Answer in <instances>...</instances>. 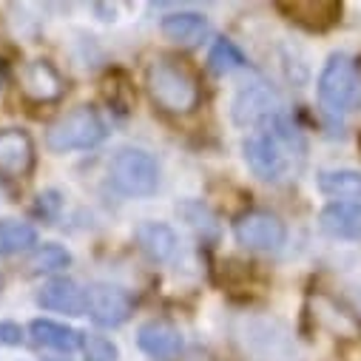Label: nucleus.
Wrapping results in <instances>:
<instances>
[{
	"instance_id": "1",
	"label": "nucleus",
	"mask_w": 361,
	"mask_h": 361,
	"mask_svg": "<svg viewBox=\"0 0 361 361\" xmlns=\"http://www.w3.org/2000/svg\"><path fill=\"white\" fill-rule=\"evenodd\" d=\"M242 151H245L247 168L259 179H264V183H282L302 159L305 142L296 134V128H290L285 120L276 117L267 128L253 131L242 142Z\"/></svg>"
},
{
	"instance_id": "2",
	"label": "nucleus",
	"mask_w": 361,
	"mask_h": 361,
	"mask_svg": "<svg viewBox=\"0 0 361 361\" xmlns=\"http://www.w3.org/2000/svg\"><path fill=\"white\" fill-rule=\"evenodd\" d=\"M145 85H148V97L154 100V106L168 114H191L202 97L197 77L183 63L168 60V57H159L148 66Z\"/></svg>"
},
{
	"instance_id": "3",
	"label": "nucleus",
	"mask_w": 361,
	"mask_h": 361,
	"mask_svg": "<svg viewBox=\"0 0 361 361\" xmlns=\"http://www.w3.org/2000/svg\"><path fill=\"white\" fill-rule=\"evenodd\" d=\"M316 92H319V103L330 114H353L361 106V68L355 57L344 51L330 54L319 74Z\"/></svg>"
},
{
	"instance_id": "4",
	"label": "nucleus",
	"mask_w": 361,
	"mask_h": 361,
	"mask_svg": "<svg viewBox=\"0 0 361 361\" xmlns=\"http://www.w3.org/2000/svg\"><path fill=\"white\" fill-rule=\"evenodd\" d=\"M106 140V123L100 114L88 106H80L68 114H63L51 128L46 131V148L54 154H68V151H85L94 148Z\"/></svg>"
},
{
	"instance_id": "5",
	"label": "nucleus",
	"mask_w": 361,
	"mask_h": 361,
	"mask_svg": "<svg viewBox=\"0 0 361 361\" xmlns=\"http://www.w3.org/2000/svg\"><path fill=\"white\" fill-rule=\"evenodd\" d=\"M111 183L126 197H151L159 185V165L148 151L126 148L111 159Z\"/></svg>"
},
{
	"instance_id": "6",
	"label": "nucleus",
	"mask_w": 361,
	"mask_h": 361,
	"mask_svg": "<svg viewBox=\"0 0 361 361\" xmlns=\"http://www.w3.org/2000/svg\"><path fill=\"white\" fill-rule=\"evenodd\" d=\"M131 310H134V302H131L128 290H123L117 285L94 282L85 288V313L100 327H120L123 322H128Z\"/></svg>"
},
{
	"instance_id": "7",
	"label": "nucleus",
	"mask_w": 361,
	"mask_h": 361,
	"mask_svg": "<svg viewBox=\"0 0 361 361\" xmlns=\"http://www.w3.org/2000/svg\"><path fill=\"white\" fill-rule=\"evenodd\" d=\"M233 236L239 245L253 250H276L288 239V228L279 216L264 211H247L233 222Z\"/></svg>"
},
{
	"instance_id": "8",
	"label": "nucleus",
	"mask_w": 361,
	"mask_h": 361,
	"mask_svg": "<svg viewBox=\"0 0 361 361\" xmlns=\"http://www.w3.org/2000/svg\"><path fill=\"white\" fill-rule=\"evenodd\" d=\"M276 114H279V94L267 82L245 85L233 100V123L236 126L274 123Z\"/></svg>"
},
{
	"instance_id": "9",
	"label": "nucleus",
	"mask_w": 361,
	"mask_h": 361,
	"mask_svg": "<svg viewBox=\"0 0 361 361\" xmlns=\"http://www.w3.org/2000/svg\"><path fill=\"white\" fill-rule=\"evenodd\" d=\"M63 77L49 60H32L20 68V92L32 103H54L63 94Z\"/></svg>"
},
{
	"instance_id": "10",
	"label": "nucleus",
	"mask_w": 361,
	"mask_h": 361,
	"mask_svg": "<svg viewBox=\"0 0 361 361\" xmlns=\"http://www.w3.org/2000/svg\"><path fill=\"white\" fill-rule=\"evenodd\" d=\"M276 6L288 15V20L299 23L307 32H327L341 18V4L336 0H285Z\"/></svg>"
},
{
	"instance_id": "11",
	"label": "nucleus",
	"mask_w": 361,
	"mask_h": 361,
	"mask_svg": "<svg viewBox=\"0 0 361 361\" xmlns=\"http://www.w3.org/2000/svg\"><path fill=\"white\" fill-rule=\"evenodd\" d=\"M35 168V142L23 128L0 131V173L20 179Z\"/></svg>"
},
{
	"instance_id": "12",
	"label": "nucleus",
	"mask_w": 361,
	"mask_h": 361,
	"mask_svg": "<svg viewBox=\"0 0 361 361\" xmlns=\"http://www.w3.org/2000/svg\"><path fill=\"white\" fill-rule=\"evenodd\" d=\"M137 344L145 355L157 361H171L183 353V333L168 322H145L137 330Z\"/></svg>"
},
{
	"instance_id": "13",
	"label": "nucleus",
	"mask_w": 361,
	"mask_h": 361,
	"mask_svg": "<svg viewBox=\"0 0 361 361\" xmlns=\"http://www.w3.org/2000/svg\"><path fill=\"white\" fill-rule=\"evenodd\" d=\"M319 228L333 239H361V202H330L319 214Z\"/></svg>"
},
{
	"instance_id": "14",
	"label": "nucleus",
	"mask_w": 361,
	"mask_h": 361,
	"mask_svg": "<svg viewBox=\"0 0 361 361\" xmlns=\"http://www.w3.org/2000/svg\"><path fill=\"white\" fill-rule=\"evenodd\" d=\"M37 302L46 310H57V313H66V316L85 313V290H80V285L71 282V279H51L37 293Z\"/></svg>"
},
{
	"instance_id": "15",
	"label": "nucleus",
	"mask_w": 361,
	"mask_h": 361,
	"mask_svg": "<svg viewBox=\"0 0 361 361\" xmlns=\"http://www.w3.org/2000/svg\"><path fill=\"white\" fill-rule=\"evenodd\" d=\"M32 338L40 344V347H49V350H57V353H74L82 347V333L74 330V327H66L60 322H51V319H35L32 322Z\"/></svg>"
},
{
	"instance_id": "16",
	"label": "nucleus",
	"mask_w": 361,
	"mask_h": 361,
	"mask_svg": "<svg viewBox=\"0 0 361 361\" xmlns=\"http://www.w3.org/2000/svg\"><path fill=\"white\" fill-rule=\"evenodd\" d=\"M162 35L176 46H194L208 32V20L197 12H173L162 18Z\"/></svg>"
},
{
	"instance_id": "17",
	"label": "nucleus",
	"mask_w": 361,
	"mask_h": 361,
	"mask_svg": "<svg viewBox=\"0 0 361 361\" xmlns=\"http://www.w3.org/2000/svg\"><path fill=\"white\" fill-rule=\"evenodd\" d=\"M137 242L140 247L154 259V262H168L176 256V247H179V239L176 233L162 225V222H145L137 228Z\"/></svg>"
},
{
	"instance_id": "18",
	"label": "nucleus",
	"mask_w": 361,
	"mask_h": 361,
	"mask_svg": "<svg viewBox=\"0 0 361 361\" xmlns=\"http://www.w3.org/2000/svg\"><path fill=\"white\" fill-rule=\"evenodd\" d=\"M319 191L333 200H361V171H353V168L322 171Z\"/></svg>"
},
{
	"instance_id": "19",
	"label": "nucleus",
	"mask_w": 361,
	"mask_h": 361,
	"mask_svg": "<svg viewBox=\"0 0 361 361\" xmlns=\"http://www.w3.org/2000/svg\"><path fill=\"white\" fill-rule=\"evenodd\" d=\"M37 245V231L20 219L0 222V253H20Z\"/></svg>"
},
{
	"instance_id": "20",
	"label": "nucleus",
	"mask_w": 361,
	"mask_h": 361,
	"mask_svg": "<svg viewBox=\"0 0 361 361\" xmlns=\"http://www.w3.org/2000/svg\"><path fill=\"white\" fill-rule=\"evenodd\" d=\"M71 264V253L60 245H43L35 250L29 267H32V274H57V270L68 267Z\"/></svg>"
},
{
	"instance_id": "21",
	"label": "nucleus",
	"mask_w": 361,
	"mask_h": 361,
	"mask_svg": "<svg viewBox=\"0 0 361 361\" xmlns=\"http://www.w3.org/2000/svg\"><path fill=\"white\" fill-rule=\"evenodd\" d=\"M208 63H211V68H214L216 74H231V71L242 68L247 60H245V54L236 49V43H231V40H216L214 49H211V54H208Z\"/></svg>"
},
{
	"instance_id": "22",
	"label": "nucleus",
	"mask_w": 361,
	"mask_h": 361,
	"mask_svg": "<svg viewBox=\"0 0 361 361\" xmlns=\"http://www.w3.org/2000/svg\"><path fill=\"white\" fill-rule=\"evenodd\" d=\"M85 361H117V347L103 336H88L82 341Z\"/></svg>"
},
{
	"instance_id": "23",
	"label": "nucleus",
	"mask_w": 361,
	"mask_h": 361,
	"mask_svg": "<svg viewBox=\"0 0 361 361\" xmlns=\"http://www.w3.org/2000/svg\"><path fill=\"white\" fill-rule=\"evenodd\" d=\"M23 330L15 322H0V344H20Z\"/></svg>"
}]
</instances>
